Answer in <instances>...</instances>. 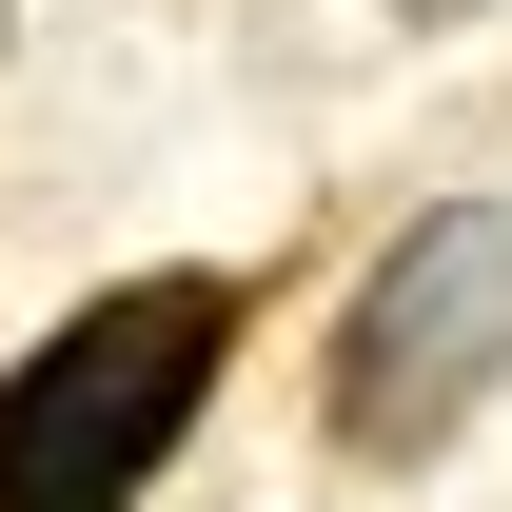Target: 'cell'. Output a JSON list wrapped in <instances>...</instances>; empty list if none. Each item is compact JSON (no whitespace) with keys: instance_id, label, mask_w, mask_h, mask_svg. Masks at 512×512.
Listing matches in <instances>:
<instances>
[{"instance_id":"cell-1","label":"cell","mask_w":512,"mask_h":512,"mask_svg":"<svg viewBox=\"0 0 512 512\" xmlns=\"http://www.w3.org/2000/svg\"><path fill=\"white\" fill-rule=\"evenodd\" d=\"M237 276L217 256H158V276H119V296H79L20 375H0V512H138L158 493V453L217 414V375H237Z\"/></svg>"},{"instance_id":"cell-2","label":"cell","mask_w":512,"mask_h":512,"mask_svg":"<svg viewBox=\"0 0 512 512\" xmlns=\"http://www.w3.org/2000/svg\"><path fill=\"white\" fill-rule=\"evenodd\" d=\"M493 394H512V197H434V217H394L375 276L335 296L316 414H335L355 473H434Z\"/></svg>"},{"instance_id":"cell-3","label":"cell","mask_w":512,"mask_h":512,"mask_svg":"<svg viewBox=\"0 0 512 512\" xmlns=\"http://www.w3.org/2000/svg\"><path fill=\"white\" fill-rule=\"evenodd\" d=\"M394 20H473V0H394Z\"/></svg>"},{"instance_id":"cell-4","label":"cell","mask_w":512,"mask_h":512,"mask_svg":"<svg viewBox=\"0 0 512 512\" xmlns=\"http://www.w3.org/2000/svg\"><path fill=\"white\" fill-rule=\"evenodd\" d=\"M0 20H20V0H0Z\"/></svg>"}]
</instances>
